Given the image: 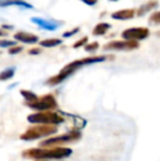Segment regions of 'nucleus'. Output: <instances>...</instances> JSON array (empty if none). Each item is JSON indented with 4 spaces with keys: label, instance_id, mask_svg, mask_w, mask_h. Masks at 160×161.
I'll return each mask as SVG.
<instances>
[{
    "label": "nucleus",
    "instance_id": "obj_1",
    "mask_svg": "<svg viewBox=\"0 0 160 161\" xmlns=\"http://www.w3.org/2000/svg\"><path fill=\"white\" fill-rule=\"evenodd\" d=\"M108 58H109V56L101 55V56H93V57H86V58H82V59H77V60H75V62L69 63L68 65H66L60 70L58 75L47 79L46 85L52 86V87H53V86L59 85L60 82H63L65 79H67L73 74H75L78 69L82 68L83 66L97 64V63H102V62H104V60H107Z\"/></svg>",
    "mask_w": 160,
    "mask_h": 161
},
{
    "label": "nucleus",
    "instance_id": "obj_2",
    "mask_svg": "<svg viewBox=\"0 0 160 161\" xmlns=\"http://www.w3.org/2000/svg\"><path fill=\"white\" fill-rule=\"evenodd\" d=\"M70 148H64V147H55L52 149H42V148H31L24 150L22 153V157L28 159L35 160H47V159H64L71 155Z\"/></svg>",
    "mask_w": 160,
    "mask_h": 161
},
{
    "label": "nucleus",
    "instance_id": "obj_3",
    "mask_svg": "<svg viewBox=\"0 0 160 161\" xmlns=\"http://www.w3.org/2000/svg\"><path fill=\"white\" fill-rule=\"evenodd\" d=\"M58 130L57 126L56 125H35L33 127L29 128L28 130H25L21 136H20V139L25 140V142H30V140H35L40 139V138L46 137V136H51L56 134Z\"/></svg>",
    "mask_w": 160,
    "mask_h": 161
},
{
    "label": "nucleus",
    "instance_id": "obj_4",
    "mask_svg": "<svg viewBox=\"0 0 160 161\" xmlns=\"http://www.w3.org/2000/svg\"><path fill=\"white\" fill-rule=\"evenodd\" d=\"M28 121L32 124H41V125H58L64 122L63 114L55 112H37L28 116Z\"/></svg>",
    "mask_w": 160,
    "mask_h": 161
},
{
    "label": "nucleus",
    "instance_id": "obj_5",
    "mask_svg": "<svg viewBox=\"0 0 160 161\" xmlns=\"http://www.w3.org/2000/svg\"><path fill=\"white\" fill-rule=\"evenodd\" d=\"M81 138V133L79 130H71L69 133L63 134L60 136H55V137L48 138L41 142L42 147H58L60 145L65 144H71V142H78Z\"/></svg>",
    "mask_w": 160,
    "mask_h": 161
},
{
    "label": "nucleus",
    "instance_id": "obj_6",
    "mask_svg": "<svg viewBox=\"0 0 160 161\" xmlns=\"http://www.w3.org/2000/svg\"><path fill=\"white\" fill-rule=\"evenodd\" d=\"M25 105L39 112H47L49 110H55L58 108V103L53 94L39 97L33 102H25Z\"/></svg>",
    "mask_w": 160,
    "mask_h": 161
},
{
    "label": "nucleus",
    "instance_id": "obj_7",
    "mask_svg": "<svg viewBox=\"0 0 160 161\" xmlns=\"http://www.w3.org/2000/svg\"><path fill=\"white\" fill-rule=\"evenodd\" d=\"M139 47L136 41H112L103 45L104 51H133Z\"/></svg>",
    "mask_w": 160,
    "mask_h": 161
},
{
    "label": "nucleus",
    "instance_id": "obj_8",
    "mask_svg": "<svg viewBox=\"0 0 160 161\" xmlns=\"http://www.w3.org/2000/svg\"><path fill=\"white\" fill-rule=\"evenodd\" d=\"M149 35L147 28H130L122 33V37L125 41H141L145 40Z\"/></svg>",
    "mask_w": 160,
    "mask_h": 161
},
{
    "label": "nucleus",
    "instance_id": "obj_9",
    "mask_svg": "<svg viewBox=\"0 0 160 161\" xmlns=\"http://www.w3.org/2000/svg\"><path fill=\"white\" fill-rule=\"evenodd\" d=\"M31 21L36 24V25H39L41 29H44V30H47V31H56L60 25L59 22L52 21V20L41 19V18H32Z\"/></svg>",
    "mask_w": 160,
    "mask_h": 161
},
{
    "label": "nucleus",
    "instance_id": "obj_10",
    "mask_svg": "<svg viewBox=\"0 0 160 161\" xmlns=\"http://www.w3.org/2000/svg\"><path fill=\"white\" fill-rule=\"evenodd\" d=\"M14 40L19 41V42L26 43V44H35V43L39 42V36L34 35L32 33L18 32L14 34Z\"/></svg>",
    "mask_w": 160,
    "mask_h": 161
},
{
    "label": "nucleus",
    "instance_id": "obj_11",
    "mask_svg": "<svg viewBox=\"0 0 160 161\" xmlns=\"http://www.w3.org/2000/svg\"><path fill=\"white\" fill-rule=\"evenodd\" d=\"M136 11L134 9H124V10H119L116 12H113L111 14V18L114 20H130L135 17Z\"/></svg>",
    "mask_w": 160,
    "mask_h": 161
},
{
    "label": "nucleus",
    "instance_id": "obj_12",
    "mask_svg": "<svg viewBox=\"0 0 160 161\" xmlns=\"http://www.w3.org/2000/svg\"><path fill=\"white\" fill-rule=\"evenodd\" d=\"M159 4V2L157 0H150V1H147L146 3L141 4L138 8V10L136 11V14L138 17H144L146 13H148L150 10H154L155 8H157Z\"/></svg>",
    "mask_w": 160,
    "mask_h": 161
},
{
    "label": "nucleus",
    "instance_id": "obj_13",
    "mask_svg": "<svg viewBox=\"0 0 160 161\" xmlns=\"http://www.w3.org/2000/svg\"><path fill=\"white\" fill-rule=\"evenodd\" d=\"M9 6H18L25 9H33V6L28 2L21 1V0H0V7H9Z\"/></svg>",
    "mask_w": 160,
    "mask_h": 161
},
{
    "label": "nucleus",
    "instance_id": "obj_14",
    "mask_svg": "<svg viewBox=\"0 0 160 161\" xmlns=\"http://www.w3.org/2000/svg\"><path fill=\"white\" fill-rule=\"evenodd\" d=\"M110 29H111V24L110 23H105V22H103V23H99L94 26L93 31H92V35L93 36L104 35V34L107 33Z\"/></svg>",
    "mask_w": 160,
    "mask_h": 161
},
{
    "label": "nucleus",
    "instance_id": "obj_15",
    "mask_svg": "<svg viewBox=\"0 0 160 161\" xmlns=\"http://www.w3.org/2000/svg\"><path fill=\"white\" fill-rule=\"evenodd\" d=\"M62 43L63 41L59 40V38H48V40H44L40 42V45L43 47H55L60 45Z\"/></svg>",
    "mask_w": 160,
    "mask_h": 161
},
{
    "label": "nucleus",
    "instance_id": "obj_16",
    "mask_svg": "<svg viewBox=\"0 0 160 161\" xmlns=\"http://www.w3.org/2000/svg\"><path fill=\"white\" fill-rule=\"evenodd\" d=\"M14 72H15L14 67H10V68L4 69L3 71L0 72V81H6V80L11 79L13 76H14Z\"/></svg>",
    "mask_w": 160,
    "mask_h": 161
},
{
    "label": "nucleus",
    "instance_id": "obj_17",
    "mask_svg": "<svg viewBox=\"0 0 160 161\" xmlns=\"http://www.w3.org/2000/svg\"><path fill=\"white\" fill-rule=\"evenodd\" d=\"M20 93H21V96L25 99V102H33L39 97L34 92L30 91V90H21Z\"/></svg>",
    "mask_w": 160,
    "mask_h": 161
},
{
    "label": "nucleus",
    "instance_id": "obj_18",
    "mask_svg": "<svg viewBox=\"0 0 160 161\" xmlns=\"http://www.w3.org/2000/svg\"><path fill=\"white\" fill-rule=\"evenodd\" d=\"M148 22L149 24H152V25H159L160 24V11H157V12H154L148 19Z\"/></svg>",
    "mask_w": 160,
    "mask_h": 161
},
{
    "label": "nucleus",
    "instance_id": "obj_19",
    "mask_svg": "<svg viewBox=\"0 0 160 161\" xmlns=\"http://www.w3.org/2000/svg\"><path fill=\"white\" fill-rule=\"evenodd\" d=\"M98 48H99V43L98 42L90 43V44H88L85 46V51H87V52H94Z\"/></svg>",
    "mask_w": 160,
    "mask_h": 161
},
{
    "label": "nucleus",
    "instance_id": "obj_20",
    "mask_svg": "<svg viewBox=\"0 0 160 161\" xmlns=\"http://www.w3.org/2000/svg\"><path fill=\"white\" fill-rule=\"evenodd\" d=\"M21 51H23V47L22 46H12L9 48L8 53L10 54V55H15V54H19Z\"/></svg>",
    "mask_w": 160,
    "mask_h": 161
},
{
    "label": "nucleus",
    "instance_id": "obj_21",
    "mask_svg": "<svg viewBox=\"0 0 160 161\" xmlns=\"http://www.w3.org/2000/svg\"><path fill=\"white\" fill-rule=\"evenodd\" d=\"M15 45V42L7 40H0V47H12Z\"/></svg>",
    "mask_w": 160,
    "mask_h": 161
},
{
    "label": "nucleus",
    "instance_id": "obj_22",
    "mask_svg": "<svg viewBox=\"0 0 160 161\" xmlns=\"http://www.w3.org/2000/svg\"><path fill=\"white\" fill-rule=\"evenodd\" d=\"M78 32H79V28H75L74 30L68 31V32L63 33V37H70V36L75 35V34H76V33H78Z\"/></svg>",
    "mask_w": 160,
    "mask_h": 161
},
{
    "label": "nucleus",
    "instance_id": "obj_23",
    "mask_svg": "<svg viewBox=\"0 0 160 161\" xmlns=\"http://www.w3.org/2000/svg\"><path fill=\"white\" fill-rule=\"evenodd\" d=\"M88 41V37L87 36H85V37H82L81 40H79L78 42H76L75 44H74V48H78V47L80 46H83V45L86 44V42Z\"/></svg>",
    "mask_w": 160,
    "mask_h": 161
},
{
    "label": "nucleus",
    "instance_id": "obj_24",
    "mask_svg": "<svg viewBox=\"0 0 160 161\" xmlns=\"http://www.w3.org/2000/svg\"><path fill=\"white\" fill-rule=\"evenodd\" d=\"M81 1L83 2V3H86L87 6H96L97 3H98V0H81Z\"/></svg>",
    "mask_w": 160,
    "mask_h": 161
},
{
    "label": "nucleus",
    "instance_id": "obj_25",
    "mask_svg": "<svg viewBox=\"0 0 160 161\" xmlns=\"http://www.w3.org/2000/svg\"><path fill=\"white\" fill-rule=\"evenodd\" d=\"M41 49L40 48H32V49H30V51L28 52L30 55H37V54H41Z\"/></svg>",
    "mask_w": 160,
    "mask_h": 161
},
{
    "label": "nucleus",
    "instance_id": "obj_26",
    "mask_svg": "<svg viewBox=\"0 0 160 161\" xmlns=\"http://www.w3.org/2000/svg\"><path fill=\"white\" fill-rule=\"evenodd\" d=\"M7 35H8V32H7V31L1 30V29H0V37H2V36H7Z\"/></svg>",
    "mask_w": 160,
    "mask_h": 161
},
{
    "label": "nucleus",
    "instance_id": "obj_27",
    "mask_svg": "<svg viewBox=\"0 0 160 161\" xmlns=\"http://www.w3.org/2000/svg\"><path fill=\"white\" fill-rule=\"evenodd\" d=\"M2 28H3V29H8V30H11V29H12L13 28V26H9V25H4V24H3V25H2Z\"/></svg>",
    "mask_w": 160,
    "mask_h": 161
},
{
    "label": "nucleus",
    "instance_id": "obj_28",
    "mask_svg": "<svg viewBox=\"0 0 160 161\" xmlns=\"http://www.w3.org/2000/svg\"><path fill=\"white\" fill-rule=\"evenodd\" d=\"M156 35L158 36V37H160V31H158V32H156Z\"/></svg>",
    "mask_w": 160,
    "mask_h": 161
},
{
    "label": "nucleus",
    "instance_id": "obj_29",
    "mask_svg": "<svg viewBox=\"0 0 160 161\" xmlns=\"http://www.w3.org/2000/svg\"><path fill=\"white\" fill-rule=\"evenodd\" d=\"M36 161H48V160H36ZM60 161H63V160H60Z\"/></svg>",
    "mask_w": 160,
    "mask_h": 161
},
{
    "label": "nucleus",
    "instance_id": "obj_30",
    "mask_svg": "<svg viewBox=\"0 0 160 161\" xmlns=\"http://www.w3.org/2000/svg\"><path fill=\"white\" fill-rule=\"evenodd\" d=\"M111 1H118V0H111Z\"/></svg>",
    "mask_w": 160,
    "mask_h": 161
}]
</instances>
